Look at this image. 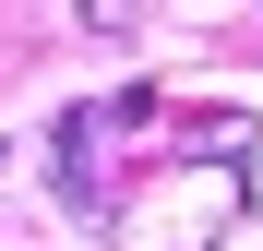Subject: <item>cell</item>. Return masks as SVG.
Instances as JSON below:
<instances>
[{"label": "cell", "mask_w": 263, "mask_h": 251, "mask_svg": "<svg viewBox=\"0 0 263 251\" xmlns=\"http://www.w3.org/2000/svg\"><path fill=\"white\" fill-rule=\"evenodd\" d=\"M132 24V0H84V36H120Z\"/></svg>", "instance_id": "cell-1"}]
</instances>
